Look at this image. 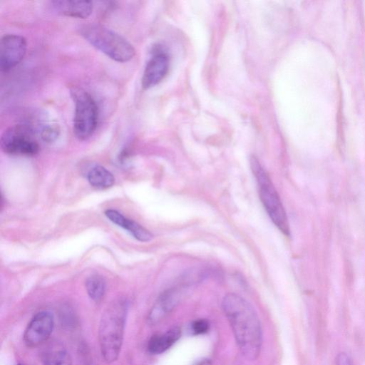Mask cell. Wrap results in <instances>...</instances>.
<instances>
[{
  "mask_svg": "<svg viewBox=\"0 0 365 365\" xmlns=\"http://www.w3.org/2000/svg\"><path fill=\"white\" fill-rule=\"evenodd\" d=\"M222 307L242 354L249 360L256 359L261 350L262 333L255 309L235 293L224 297Z\"/></svg>",
  "mask_w": 365,
  "mask_h": 365,
  "instance_id": "cell-1",
  "label": "cell"
},
{
  "mask_svg": "<svg viewBox=\"0 0 365 365\" xmlns=\"http://www.w3.org/2000/svg\"><path fill=\"white\" fill-rule=\"evenodd\" d=\"M128 304L118 298L110 302L104 310L99 323L98 341L104 361L117 360L123 344Z\"/></svg>",
  "mask_w": 365,
  "mask_h": 365,
  "instance_id": "cell-2",
  "label": "cell"
},
{
  "mask_svg": "<svg viewBox=\"0 0 365 365\" xmlns=\"http://www.w3.org/2000/svg\"><path fill=\"white\" fill-rule=\"evenodd\" d=\"M80 33L91 45L115 61L128 62L135 56L133 45L106 26L95 24H86L81 27Z\"/></svg>",
  "mask_w": 365,
  "mask_h": 365,
  "instance_id": "cell-3",
  "label": "cell"
},
{
  "mask_svg": "<svg viewBox=\"0 0 365 365\" xmlns=\"http://www.w3.org/2000/svg\"><path fill=\"white\" fill-rule=\"evenodd\" d=\"M250 166L257 182L259 198L264 209L279 230L284 235H289L290 230L286 212L268 174L254 156L250 158Z\"/></svg>",
  "mask_w": 365,
  "mask_h": 365,
  "instance_id": "cell-4",
  "label": "cell"
},
{
  "mask_svg": "<svg viewBox=\"0 0 365 365\" xmlns=\"http://www.w3.org/2000/svg\"><path fill=\"white\" fill-rule=\"evenodd\" d=\"M71 95L75 106L73 122L74 135L80 140H87L97 126L98 106L92 96L83 88H72Z\"/></svg>",
  "mask_w": 365,
  "mask_h": 365,
  "instance_id": "cell-5",
  "label": "cell"
},
{
  "mask_svg": "<svg viewBox=\"0 0 365 365\" xmlns=\"http://www.w3.org/2000/svg\"><path fill=\"white\" fill-rule=\"evenodd\" d=\"M0 143L4 153L13 155L32 156L39 150L34 130L24 124L6 128L1 134Z\"/></svg>",
  "mask_w": 365,
  "mask_h": 365,
  "instance_id": "cell-6",
  "label": "cell"
},
{
  "mask_svg": "<svg viewBox=\"0 0 365 365\" xmlns=\"http://www.w3.org/2000/svg\"><path fill=\"white\" fill-rule=\"evenodd\" d=\"M26 38L17 34H6L0 42V69L8 71L18 65L26 55Z\"/></svg>",
  "mask_w": 365,
  "mask_h": 365,
  "instance_id": "cell-7",
  "label": "cell"
},
{
  "mask_svg": "<svg viewBox=\"0 0 365 365\" xmlns=\"http://www.w3.org/2000/svg\"><path fill=\"white\" fill-rule=\"evenodd\" d=\"M53 325V316L50 312H38L24 331L23 337L25 344L29 347H35L45 342L49 338Z\"/></svg>",
  "mask_w": 365,
  "mask_h": 365,
  "instance_id": "cell-8",
  "label": "cell"
},
{
  "mask_svg": "<svg viewBox=\"0 0 365 365\" xmlns=\"http://www.w3.org/2000/svg\"><path fill=\"white\" fill-rule=\"evenodd\" d=\"M169 68V57L163 51L156 52L148 61L144 69L141 85L144 89L158 84L165 76Z\"/></svg>",
  "mask_w": 365,
  "mask_h": 365,
  "instance_id": "cell-9",
  "label": "cell"
},
{
  "mask_svg": "<svg viewBox=\"0 0 365 365\" xmlns=\"http://www.w3.org/2000/svg\"><path fill=\"white\" fill-rule=\"evenodd\" d=\"M179 297V292L175 288L163 292L151 308L148 316V322L154 325L160 322L175 307Z\"/></svg>",
  "mask_w": 365,
  "mask_h": 365,
  "instance_id": "cell-10",
  "label": "cell"
},
{
  "mask_svg": "<svg viewBox=\"0 0 365 365\" xmlns=\"http://www.w3.org/2000/svg\"><path fill=\"white\" fill-rule=\"evenodd\" d=\"M105 215L113 223L126 230L136 240L140 242H148L153 238V235L148 230L136 222L125 217L115 210H106L105 211Z\"/></svg>",
  "mask_w": 365,
  "mask_h": 365,
  "instance_id": "cell-11",
  "label": "cell"
},
{
  "mask_svg": "<svg viewBox=\"0 0 365 365\" xmlns=\"http://www.w3.org/2000/svg\"><path fill=\"white\" fill-rule=\"evenodd\" d=\"M58 13L73 18L86 19L93 11V5L91 1L60 0L51 2Z\"/></svg>",
  "mask_w": 365,
  "mask_h": 365,
  "instance_id": "cell-12",
  "label": "cell"
},
{
  "mask_svg": "<svg viewBox=\"0 0 365 365\" xmlns=\"http://www.w3.org/2000/svg\"><path fill=\"white\" fill-rule=\"evenodd\" d=\"M180 328L175 326L163 334L152 336L148 343V350L153 354H160L172 346L180 337Z\"/></svg>",
  "mask_w": 365,
  "mask_h": 365,
  "instance_id": "cell-13",
  "label": "cell"
},
{
  "mask_svg": "<svg viewBox=\"0 0 365 365\" xmlns=\"http://www.w3.org/2000/svg\"><path fill=\"white\" fill-rule=\"evenodd\" d=\"M87 179L91 185L98 190L109 188L115 182L113 174L106 168L98 165L89 169Z\"/></svg>",
  "mask_w": 365,
  "mask_h": 365,
  "instance_id": "cell-14",
  "label": "cell"
},
{
  "mask_svg": "<svg viewBox=\"0 0 365 365\" xmlns=\"http://www.w3.org/2000/svg\"><path fill=\"white\" fill-rule=\"evenodd\" d=\"M68 355L63 345L53 341L47 345L42 353L43 365H59Z\"/></svg>",
  "mask_w": 365,
  "mask_h": 365,
  "instance_id": "cell-15",
  "label": "cell"
},
{
  "mask_svg": "<svg viewBox=\"0 0 365 365\" xmlns=\"http://www.w3.org/2000/svg\"><path fill=\"white\" fill-rule=\"evenodd\" d=\"M86 289L89 297L94 302H98L105 293V281L98 275H91L86 281Z\"/></svg>",
  "mask_w": 365,
  "mask_h": 365,
  "instance_id": "cell-16",
  "label": "cell"
},
{
  "mask_svg": "<svg viewBox=\"0 0 365 365\" xmlns=\"http://www.w3.org/2000/svg\"><path fill=\"white\" fill-rule=\"evenodd\" d=\"M60 128L57 123L48 121L41 126L40 137L46 143H53L58 137Z\"/></svg>",
  "mask_w": 365,
  "mask_h": 365,
  "instance_id": "cell-17",
  "label": "cell"
},
{
  "mask_svg": "<svg viewBox=\"0 0 365 365\" xmlns=\"http://www.w3.org/2000/svg\"><path fill=\"white\" fill-rule=\"evenodd\" d=\"M210 323L207 319H198L193 321L191 324V331L195 334H202L208 331Z\"/></svg>",
  "mask_w": 365,
  "mask_h": 365,
  "instance_id": "cell-18",
  "label": "cell"
},
{
  "mask_svg": "<svg viewBox=\"0 0 365 365\" xmlns=\"http://www.w3.org/2000/svg\"><path fill=\"white\" fill-rule=\"evenodd\" d=\"M336 365H351V364L348 356L344 353H341L336 358Z\"/></svg>",
  "mask_w": 365,
  "mask_h": 365,
  "instance_id": "cell-19",
  "label": "cell"
},
{
  "mask_svg": "<svg viewBox=\"0 0 365 365\" xmlns=\"http://www.w3.org/2000/svg\"><path fill=\"white\" fill-rule=\"evenodd\" d=\"M193 365H212V362L209 359H202Z\"/></svg>",
  "mask_w": 365,
  "mask_h": 365,
  "instance_id": "cell-20",
  "label": "cell"
},
{
  "mask_svg": "<svg viewBox=\"0 0 365 365\" xmlns=\"http://www.w3.org/2000/svg\"><path fill=\"white\" fill-rule=\"evenodd\" d=\"M59 365H71V361L69 355Z\"/></svg>",
  "mask_w": 365,
  "mask_h": 365,
  "instance_id": "cell-21",
  "label": "cell"
},
{
  "mask_svg": "<svg viewBox=\"0 0 365 365\" xmlns=\"http://www.w3.org/2000/svg\"><path fill=\"white\" fill-rule=\"evenodd\" d=\"M17 365H22V364H17Z\"/></svg>",
  "mask_w": 365,
  "mask_h": 365,
  "instance_id": "cell-22",
  "label": "cell"
}]
</instances>
